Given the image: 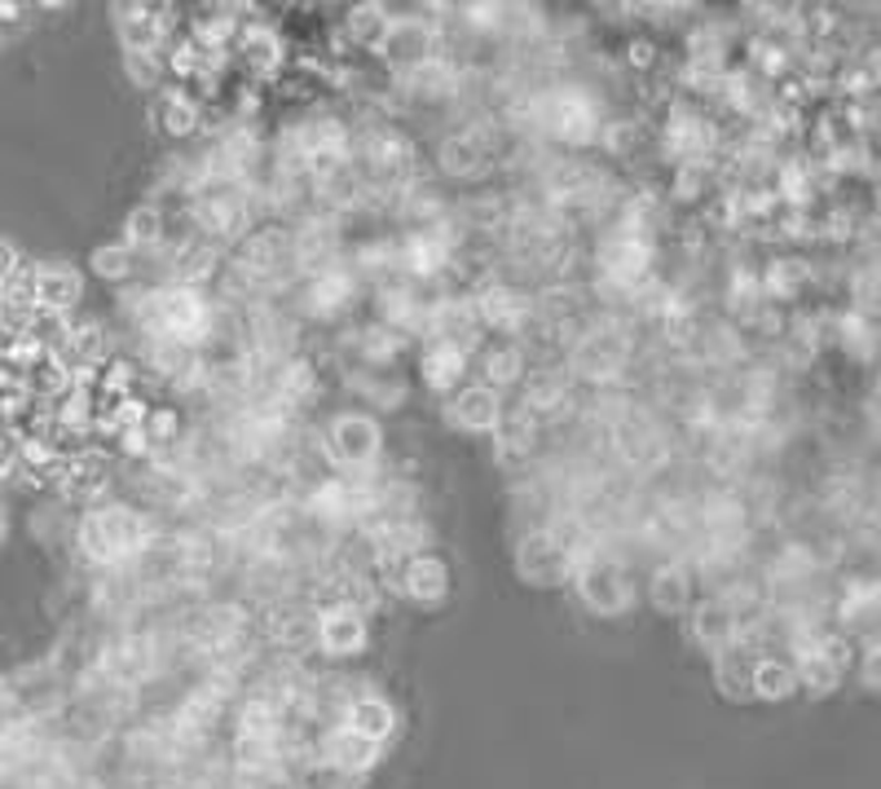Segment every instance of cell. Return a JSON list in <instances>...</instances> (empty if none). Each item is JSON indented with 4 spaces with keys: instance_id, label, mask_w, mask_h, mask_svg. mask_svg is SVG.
<instances>
[{
    "instance_id": "cell-1",
    "label": "cell",
    "mask_w": 881,
    "mask_h": 789,
    "mask_svg": "<svg viewBox=\"0 0 881 789\" xmlns=\"http://www.w3.org/2000/svg\"><path fill=\"white\" fill-rule=\"evenodd\" d=\"M146 543H151V525L133 508H98L80 525V547L93 565H124L137 552H146Z\"/></svg>"
},
{
    "instance_id": "cell-2",
    "label": "cell",
    "mask_w": 881,
    "mask_h": 789,
    "mask_svg": "<svg viewBox=\"0 0 881 789\" xmlns=\"http://www.w3.org/2000/svg\"><path fill=\"white\" fill-rule=\"evenodd\" d=\"M379 445H383V432H379V423H375L370 414H361V410L336 414L331 428H327V454H331V463L352 472V477H366V472H370V463L379 459Z\"/></svg>"
},
{
    "instance_id": "cell-3",
    "label": "cell",
    "mask_w": 881,
    "mask_h": 789,
    "mask_svg": "<svg viewBox=\"0 0 881 789\" xmlns=\"http://www.w3.org/2000/svg\"><path fill=\"white\" fill-rule=\"evenodd\" d=\"M573 552L551 534V530H533L521 552H516V570L529 587H560L573 578Z\"/></svg>"
},
{
    "instance_id": "cell-4",
    "label": "cell",
    "mask_w": 881,
    "mask_h": 789,
    "mask_svg": "<svg viewBox=\"0 0 881 789\" xmlns=\"http://www.w3.org/2000/svg\"><path fill=\"white\" fill-rule=\"evenodd\" d=\"M375 53L388 66H397V71H419L437 53V27L423 22V18H392L388 31H383V40L375 44Z\"/></svg>"
},
{
    "instance_id": "cell-5",
    "label": "cell",
    "mask_w": 881,
    "mask_h": 789,
    "mask_svg": "<svg viewBox=\"0 0 881 789\" xmlns=\"http://www.w3.org/2000/svg\"><path fill=\"white\" fill-rule=\"evenodd\" d=\"M573 583H577L582 604H586L591 613H600V617H613V613H622V608H626V600H631L626 570H622L617 561H604V556L573 565Z\"/></svg>"
},
{
    "instance_id": "cell-6",
    "label": "cell",
    "mask_w": 881,
    "mask_h": 789,
    "mask_svg": "<svg viewBox=\"0 0 881 789\" xmlns=\"http://www.w3.org/2000/svg\"><path fill=\"white\" fill-rule=\"evenodd\" d=\"M314 639L322 644V653L331 657H352L366 648V613L352 608L345 600L327 604L318 617H314Z\"/></svg>"
},
{
    "instance_id": "cell-7",
    "label": "cell",
    "mask_w": 881,
    "mask_h": 789,
    "mask_svg": "<svg viewBox=\"0 0 881 789\" xmlns=\"http://www.w3.org/2000/svg\"><path fill=\"white\" fill-rule=\"evenodd\" d=\"M194 221L207 229V234H243L247 229V203L234 191V182H207L198 198H194Z\"/></svg>"
},
{
    "instance_id": "cell-8",
    "label": "cell",
    "mask_w": 881,
    "mask_h": 789,
    "mask_svg": "<svg viewBox=\"0 0 881 789\" xmlns=\"http://www.w3.org/2000/svg\"><path fill=\"white\" fill-rule=\"evenodd\" d=\"M84 296V278L71 265H31V305L40 314H58L66 318V309H75V300Z\"/></svg>"
},
{
    "instance_id": "cell-9",
    "label": "cell",
    "mask_w": 881,
    "mask_h": 789,
    "mask_svg": "<svg viewBox=\"0 0 881 789\" xmlns=\"http://www.w3.org/2000/svg\"><path fill=\"white\" fill-rule=\"evenodd\" d=\"M503 414V393L490 385H463L450 397V423L463 432H499Z\"/></svg>"
},
{
    "instance_id": "cell-10",
    "label": "cell",
    "mask_w": 881,
    "mask_h": 789,
    "mask_svg": "<svg viewBox=\"0 0 881 789\" xmlns=\"http://www.w3.org/2000/svg\"><path fill=\"white\" fill-rule=\"evenodd\" d=\"M397 592L419 600V604H437V600L450 595V565H445L437 552H414V556L401 565Z\"/></svg>"
},
{
    "instance_id": "cell-11",
    "label": "cell",
    "mask_w": 881,
    "mask_h": 789,
    "mask_svg": "<svg viewBox=\"0 0 881 789\" xmlns=\"http://www.w3.org/2000/svg\"><path fill=\"white\" fill-rule=\"evenodd\" d=\"M546 129H555L564 142H586L595 133V106L582 93H555L546 102Z\"/></svg>"
},
{
    "instance_id": "cell-12",
    "label": "cell",
    "mask_w": 881,
    "mask_h": 789,
    "mask_svg": "<svg viewBox=\"0 0 881 789\" xmlns=\"http://www.w3.org/2000/svg\"><path fill=\"white\" fill-rule=\"evenodd\" d=\"M693 639L723 653L727 644H736V608L727 600H701L693 608Z\"/></svg>"
},
{
    "instance_id": "cell-13",
    "label": "cell",
    "mask_w": 881,
    "mask_h": 789,
    "mask_svg": "<svg viewBox=\"0 0 881 789\" xmlns=\"http://www.w3.org/2000/svg\"><path fill=\"white\" fill-rule=\"evenodd\" d=\"M345 728H352L357 737H366L375 746H383L392 737V728H397V715H392V706L379 693H361L349 706V715H345Z\"/></svg>"
},
{
    "instance_id": "cell-14",
    "label": "cell",
    "mask_w": 881,
    "mask_h": 789,
    "mask_svg": "<svg viewBox=\"0 0 881 789\" xmlns=\"http://www.w3.org/2000/svg\"><path fill=\"white\" fill-rule=\"evenodd\" d=\"M278 35L265 27V22H243L238 27V40H234V58L247 62L256 75H265L274 62H278Z\"/></svg>"
},
{
    "instance_id": "cell-15",
    "label": "cell",
    "mask_w": 881,
    "mask_h": 789,
    "mask_svg": "<svg viewBox=\"0 0 881 789\" xmlns=\"http://www.w3.org/2000/svg\"><path fill=\"white\" fill-rule=\"evenodd\" d=\"M155 120H160V129L168 133V137H189L194 129H198V102H194V93L189 89H164L160 93V102H155Z\"/></svg>"
},
{
    "instance_id": "cell-16",
    "label": "cell",
    "mask_w": 881,
    "mask_h": 789,
    "mask_svg": "<svg viewBox=\"0 0 881 789\" xmlns=\"http://www.w3.org/2000/svg\"><path fill=\"white\" fill-rule=\"evenodd\" d=\"M463 367H468V353L463 349H454V345H428V353H423V380H428V389H437V393H445V389H454L459 380H463Z\"/></svg>"
},
{
    "instance_id": "cell-17",
    "label": "cell",
    "mask_w": 881,
    "mask_h": 789,
    "mask_svg": "<svg viewBox=\"0 0 881 789\" xmlns=\"http://www.w3.org/2000/svg\"><path fill=\"white\" fill-rule=\"evenodd\" d=\"M653 604L662 608V613H688L693 608V578H688V570H679V565H662L657 574H653Z\"/></svg>"
},
{
    "instance_id": "cell-18",
    "label": "cell",
    "mask_w": 881,
    "mask_h": 789,
    "mask_svg": "<svg viewBox=\"0 0 881 789\" xmlns=\"http://www.w3.org/2000/svg\"><path fill=\"white\" fill-rule=\"evenodd\" d=\"M577 367H582V376H595V380L613 376V371L622 367V340L608 336V331L586 336V340L577 345Z\"/></svg>"
},
{
    "instance_id": "cell-19",
    "label": "cell",
    "mask_w": 881,
    "mask_h": 789,
    "mask_svg": "<svg viewBox=\"0 0 881 789\" xmlns=\"http://www.w3.org/2000/svg\"><path fill=\"white\" fill-rule=\"evenodd\" d=\"M124 243H129L133 252H151V247H160V243H164V212H160L155 203L133 207V212H129V221H124Z\"/></svg>"
},
{
    "instance_id": "cell-20",
    "label": "cell",
    "mask_w": 881,
    "mask_h": 789,
    "mask_svg": "<svg viewBox=\"0 0 881 789\" xmlns=\"http://www.w3.org/2000/svg\"><path fill=\"white\" fill-rule=\"evenodd\" d=\"M477 318L485 322V327H516L521 318H525V300L516 296V291H508V287H490L481 300H477Z\"/></svg>"
},
{
    "instance_id": "cell-21",
    "label": "cell",
    "mask_w": 881,
    "mask_h": 789,
    "mask_svg": "<svg viewBox=\"0 0 881 789\" xmlns=\"http://www.w3.org/2000/svg\"><path fill=\"white\" fill-rule=\"evenodd\" d=\"M481 371H485V380H481V385H490V389H508V385H516V380L525 376V358H521V349H516V345H499V349H485Z\"/></svg>"
},
{
    "instance_id": "cell-22",
    "label": "cell",
    "mask_w": 881,
    "mask_h": 789,
    "mask_svg": "<svg viewBox=\"0 0 881 789\" xmlns=\"http://www.w3.org/2000/svg\"><path fill=\"white\" fill-rule=\"evenodd\" d=\"M388 22H392V18H383L379 4H361V9H352L349 18H345V35H349L357 49H375V44L383 40Z\"/></svg>"
},
{
    "instance_id": "cell-23",
    "label": "cell",
    "mask_w": 881,
    "mask_h": 789,
    "mask_svg": "<svg viewBox=\"0 0 881 789\" xmlns=\"http://www.w3.org/2000/svg\"><path fill=\"white\" fill-rule=\"evenodd\" d=\"M133 247L120 238V243H102L93 256H89V265H93V274L98 278H106V283H124V278H133Z\"/></svg>"
},
{
    "instance_id": "cell-24",
    "label": "cell",
    "mask_w": 881,
    "mask_h": 789,
    "mask_svg": "<svg viewBox=\"0 0 881 789\" xmlns=\"http://www.w3.org/2000/svg\"><path fill=\"white\" fill-rule=\"evenodd\" d=\"M631 62H635V66H648V62H653V44H648V40H635V44H631Z\"/></svg>"
},
{
    "instance_id": "cell-25",
    "label": "cell",
    "mask_w": 881,
    "mask_h": 789,
    "mask_svg": "<svg viewBox=\"0 0 881 789\" xmlns=\"http://www.w3.org/2000/svg\"><path fill=\"white\" fill-rule=\"evenodd\" d=\"M22 13H27V4H18V0H0V27H4V22H18Z\"/></svg>"
}]
</instances>
